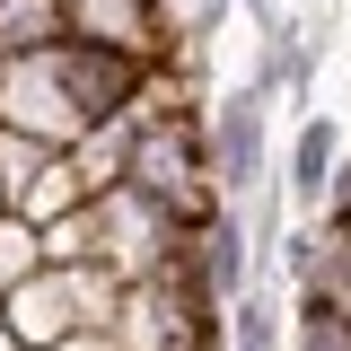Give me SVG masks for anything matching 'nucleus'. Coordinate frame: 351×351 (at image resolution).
<instances>
[{
	"mask_svg": "<svg viewBox=\"0 0 351 351\" xmlns=\"http://www.w3.org/2000/svg\"><path fill=\"white\" fill-rule=\"evenodd\" d=\"M0 132H27V141H44V149H71V141L88 132L80 97H71L62 62H53V44L0 62Z\"/></svg>",
	"mask_w": 351,
	"mask_h": 351,
	"instance_id": "nucleus-1",
	"label": "nucleus"
},
{
	"mask_svg": "<svg viewBox=\"0 0 351 351\" xmlns=\"http://www.w3.org/2000/svg\"><path fill=\"white\" fill-rule=\"evenodd\" d=\"M211 184L228 202H246L255 184H272V97L228 88L211 106Z\"/></svg>",
	"mask_w": 351,
	"mask_h": 351,
	"instance_id": "nucleus-2",
	"label": "nucleus"
},
{
	"mask_svg": "<svg viewBox=\"0 0 351 351\" xmlns=\"http://www.w3.org/2000/svg\"><path fill=\"white\" fill-rule=\"evenodd\" d=\"M97 219H106V263L123 272V281H149L158 263L193 237L167 202H149L141 184H114V193H97Z\"/></svg>",
	"mask_w": 351,
	"mask_h": 351,
	"instance_id": "nucleus-3",
	"label": "nucleus"
},
{
	"mask_svg": "<svg viewBox=\"0 0 351 351\" xmlns=\"http://www.w3.org/2000/svg\"><path fill=\"white\" fill-rule=\"evenodd\" d=\"M106 334H114V351H219L228 343V325H202L167 281H123V307Z\"/></svg>",
	"mask_w": 351,
	"mask_h": 351,
	"instance_id": "nucleus-4",
	"label": "nucleus"
},
{
	"mask_svg": "<svg viewBox=\"0 0 351 351\" xmlns=\"http://www.w3.org/2000/svg\"><path fill=\"white\" fill-rule=\"evenodd\" d=\"M62 18H71V44H106V53L149 62V71H167V62H176V44H167V0H62Z\"/></svg>",
	"mask_w": 351,
	"mask_h": 351,
	"instance_id": "nucleus-5",
	"label": "nucleus"
},
{
	"mask_svg": "<svg viewBox=\"0 0 351 351\" xmlns=\"http://www.w3.org/2000/svg\"><path fill=\"white\" fill-rule=\"evenodd\" d=\"M0 325H9V343H18V351H53V343H71V334H88L62 263H44L36 281H18V290L0 299Z\"/></svg>",
	"mask_w": 351,
	"mask_h": 351,
	"instance_id": "nucleus-6",
	"label": "nucleus"
},
{
	"mask_svg": "<svg viewBox=\"0 0 351 351\" xmlns=\"http://www.w3.org/2000/svg\"><path fill=\"white\" fill-rule=\"evenodd\" d=\"M334 167H343V132L325 123V114H307V123H299V141H290L281 202H290L299 219H316V211H325V193H334Z\"/></svg>",
	"mask_w": 351,
	"mask_h": 351,
	"instance_id": "nucleus-7",
	"label": "nucleus"
},
{
	"mask_svg": "<svg viewBox=\"0 0 351 351\" xmlns=\"http://www.w3.org/2000/svg\"><path fill=\"white\" fill-rule=\"evenodd\" d=\"M132 141H141V106H123V114H106V123H88L80 141H71V167H80L88 202L114 193V184L132 176Z\"/></svg>",
	"mask_w": 351,
	"mask_h": 351,
	"instance_id": "nucleus-8",
	"label": "nucleus"
},
{
	"mask_svg": "<svg viewBox=\"0 0 351 351\" xmlns=\"http://www.w3.org/2000/svg\"><path fill=\"white\" fill-rule=\"evenodd\" d=\"M193 255H202V281H211V299H219V307L246 299V263H255V255H246V219L228 211V202H219V211L193 228Z\"/></svg>",
	"mask_w": 351,
	"mask_h": 351,
	"instance_id": "nucleus-9",
	"label": "nucleus"
},
{
	"mask_svg": "<svg viewBox=\"0 0 351 351\" xmlns=\"http://www.w3.org/2000/svg\"><path fill=\"white\" fill-rule=\"evenodd\" d=\"M80 202H88V184H80V167H71V149H53V158L9 193V211L36 219V228H44V219H62V211H80Z\"/></svg>",
	"mask_w": 351,
	"mask_h": 351,
	"instance_id": "nucleus-10",
	"label": "nucleus"
},
{
	"mask_svg": "<svg viewBox=\"0 0 351 351\" xmlns=\"http://www.w3.org/2000/svg\"><path fill=\"white\" fill-rule=\"evenodd\" d=\"M44 44H71V18H62V0H0V62H18V53H44Z\"/></svg>",
	"mask_w": 351,
	"mask_h": 351,
	"instance_id": "nucleus-11",
	"label": "nucleus"
},
{
	"mask_svg": "<svg viewBox=\"0 0 351 351\" xmlns=\"http://www.w3.org/2000/svg\"><path fill=\"white\" fill-rule=\"evenodd\" d=\"M281 343H290L281 290H272V281H246V299L228 307V351H281Z\"/></svg>",
	"mask_w": 351,
	"mask_h": 351,
	"instance_id": "nucleus-12",
	"label": "nucleus"
},
{
	"mask_svg": "<svg viewBox=\"0 0 351 351\" xmlns=\"http://www.w3.org/2000/svg\"><path fill=\"white\" fill-rule=\"evenodd\" d=\"M36 237H44V263H106V219H97V202L44 219Z\"/></svg>",
	"mask_w": 351,
	"mask_h": 351,
	"instance_id": "nucleus-13",
	"label": "nucleus"
},
{
	"mask_svg": "<svg viewBox=\"0 0 351 351\" xmlns=\"http://www.w3.org/2000/svg\"><path fill=\"white\" fill-rule=\"evenodd\" d=\"M36 272H44V237H36V219L0 211V281L18 290V281H36Z\"/></svg>",
	"mask_w": 351,
	"mask_h": 351,
	"instance_id": "nucleus-14",
	"label": "nucleus"
},
{
	"mask_svg": "<svg viewBox=\"0 0 351 351\" xmlns=\"http://www.w3.org/2000/svg\"><path fill=\"white\" fill-rule=\"evenodd\" d=\"M290 343H299V351H351V316H334V307H307V299H299V316H290Z\"/></svg>",
	"mask_w": 351,
	"mask_h": 351,
	"instance_id": "nucleus-15",
	"label": "nucleus"
},
{
	"mask_svg": "<svg viewBox=\"0 0 351 351\" xmlns=\"http://www.w3.org/2000/svg\"><path fill=\"white\" fill-rule=\"evenodd\" d=\"M53 351H114V334H71V343H53Z\"/></svg>",
	"mask_w": 351,
	"mask_h": 351,
	"instance_id": "nucleus-16",
	"label": "nucleus"
},
{
	"mask_svg": "<svg viewBox=\"0 0 351 351\" xmlns=\"http://www.w3.org/2000/svg\"><path fill=\"white\" fill-rule=\"evenodd\" d=\"M219 9H246V18H272V0H219Z\"/></svg>",
	"mask_w": 351,
	"mask_h": 351,
	"instance_id": "nucleus-17",
	"label": "nucleus"
},
{
	"mask_svg": "<svg viewBox=\"0 0 351 351\" xmlns=\"http://www.w3.org/2000/svg\"><path fill=\"white\" fill-rule=\"evenodd\" d=\"M0 299H9V281H0Z\"/></svg>",
	"mask_w": 351,
	"mask_h": 351,
	"instance_id": "nucleus-18",
	"label": "nucleus"
},
{
	"mask_svg": "<svg viewBox=\"0 0 351 351\" xmlns=\"http://www.w3.org/2000/svg\"><path fill=\"white\" fill-rule=\"evenodd\" d=\"M0 211H9V193H0Z\"/></svg>",
	"mask_w": 351,
	"mask_h": 351,
	"instance_id": "nucleus-19",
	"label": "nucleus"
}]
</instances>
